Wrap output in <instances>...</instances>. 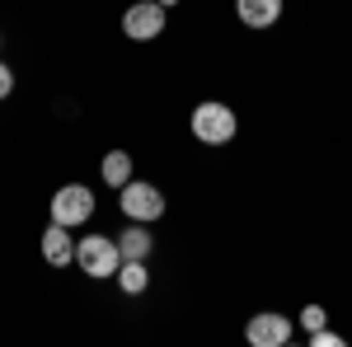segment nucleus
Instances as JSON below:
<instances>
[{
	"instance_id": "ddd939ff",
	"label": "nucleus",
	"mask_w": 352,
	"mask_h": 347,
	"mask_svg": "<svg viewBox=\"0 0 352 347\" xmlns=\"http://www.w3.org/2000/svg\"><path fill=\"white\" fill-rule=\"evenodd\" d=\"M310 347H343V333H329V328H315V333H310Z\"/></svg>"
},
{
	"instance_id": "f8f14e48",
	"label": "nucleus",
	"mask_w": 352,
	"mask_h": 347,
	"mask_svg": "<svg viewBox=\"0 0 352 347\" xmlns=\"http://www.w3.org/2000/svg\"><path fill=\"white\" fill-rule=\"evenodd\" d=\"M324 305H305V310H300V324H305V333H315V328H324Z\"/></svg>"
},
{
	"instance_id": "20e7f679",
	"label": "nucleus",
	"mask_w": 352,
	"mask_h": 347,
	"mask_svg": "<svg viewBox=\"0 0 352 347\" xmlns=\"http://www.w3.org/2000/svg\"><path fill=\"white\" fill-rule=\"evenodd\" d=\"M89 216H94V192L85 183H66V188L52 192V221L56 225H71V230H76Z\"/></svg>"
},
{
	"instance_id": "4468645a",
	"label": "nucleus",
	"mask_w": 352,
	"mask_h": 347,
	"mask_svg": "<svg viewBox=\"0 0 352 347\" xmlns=\"http://www.w3.org/2000/svg\"><path fill=\"white\" fill-rule=\"evenodd\" d=\"M10 89H14V71H10V66H5V61H0V99H5V94H10Z\"/></svg>"
},
{
	"instance_id": "0eeeda50",
	"label": "nucleus",
	"mask_w": 352,
	"mask_h": 347,
	"mask_svg": "<svg viewBox=\"0 0 352 347\" xmlns=\"http://www.w3.org/2000/svg\"><path fill=\"white\" fill-rule=\"evenodd\" d=\"M43 258L52 267H66V263H76V240H71V225H47L43 230Z\"/></svg>"
},
{
	"instance_id": "f03ea898",
	"label": "nucleus",
	"mask_w": 352,
	"mask_h": 347,
	"mask_svg": "<svg viewBox=\"0 0 352 347\" xmlns=\"http://www.w3.org/2000/svg\"><path fill=\"white\" fill-rule=\"evenodd\" d=\"M76 263H80L85 277H118L122 267V249H118V235H89V240H76Z\"/></svg>"
},
{
	"instance_id": "7ed1b4c3",
	"label": "nucleus",
	"mask_w": 352,
	"mask_h": 347,
	"mask_svg": "<svg viewBox=\"0 0 352 347\" xmlns=\"http://www.w3.org/2000/svg\"><path fill=\"white\" fill-rule=\"evenodd\" d=\"M118 202H122V216L127 221H160L164 216V192L155 183H141V179H127V183L118 188Z\"/></svg>"
},
{
	"instance_id": "6e6552de",
	"label": "nucleus",
	"mask_w": 352,
	"mask_h": 347,
	"mask_svg": "<svg viewBox=\"0 0 352 347\" xmlns=\"http://www.w3.org/2000/svg\"><path fill=\"white\" fill-rule=\"evenodd\" d=\"M235 14L249 28H272L282 19V0H235Z\"/></svg>"
},
{
	"instance_id": "39448f33",
	"label": "nucleus",
	"mask_w": 352,
	"mask_h": 347,
	"mask_svg": "<svg viewBox=\"0 0 352 347\" xmlns=\"http://www.w3.org/2000/svg\"><path fill=\"white\" fill-rule=\"evenodd\" d=\"M164 10L160 0H136L127 5V14H122V33L132 38V43H151V38H160L164 33Z\"/></svg>"
},
{
	"instance_id": "423d86ee",
	"label": "nucleus",
	"mask_w": 352,
	"mask_h": 347,
	"mask_svg": "<svg viewBox=\"0 0 352 347\" xmlns=\"http://www.w3.org/2000/svg\"><path fill=\"white\" fill-rule=\"evenodd\" d=\"M244 343L249 347H287L292 343V320L277 315V310H258L244 324Z\"/></svg>"
},
{
	"instance_id": "9d476101",
	"label": "nucleus",
	"mask_w": 352,
	"mask_h": 347,
	"mask_svg": "<svg viewBox=\"0 0 352 347\" xmlns=\"http://www.w3.org/2000/svg\"><path fill=\"white\" fill-rule=\"evenodd\" d=\"M118 287L127 295H141L146 287H151V272H146V258H122V267H118Z\"/></svg>"
},
{
	"instance_id": "1a4fd4ad",
	"label": "nucleus",
	"mask_w": 352,
	"mask_h": 347,
	"mask_svg": "<svg viewBox=\"0 0 352 347\" xmlns=\"http://www.w3.org/2000/svg\"><path fill=\"white\" fill-rule=\"evenodd\" d=\"M118 249H122V258H146V254L155 249V235L146 230V221H132V225L118 235Z\"/></svg>"
},
{
	"instance_id": "2eb2a0df",
	"label": "nucleus",
	"mask_w": 352,
	"mask_h": 347,
	"mask_svg": "<svg viewBox=\"0 0 352 347\" xmlns=\"http://www.w3.org/2000/svg\"><path fill=\"white\" fill-rule=\"evenodd\" d=\"M160 5H164V10H174V5H179V0H160Z\"/></svg>"
},
{
	"instance_id": "f257e3e1",
	"label": "nucleus",
	"mask_w": 352,
	"mask_h": 347,
	"mask_svg": "<svg viewBox=\"0 0 352 347\" xmlns=\"http://www.w3.org/2000/svg\"><path fill=\"white\" fill-rule=\"evenodd\" d=\"M188 127H192V136H197L202 146H226V141H235V132H240V117H235V108H230V104L207 99V104L192 108Z\"/></svg>"
},
{
	"instance_id": "9b49d317",
	"label": "nucleus",
	"mask_w": 352,
	"mask_h": 347,
	"mask_svg": "<svg viewBox=\"0 0 352 347\" xmlns=\"http://www.w3.org/2000/svg\"><path fill=\"white\" fill-rule=\"evenodd\" d=\"M99 174H104L109 188H122L127 179H132V155H127V150H109L104 164H99Z\"/></svg>"
}]
</instances>
